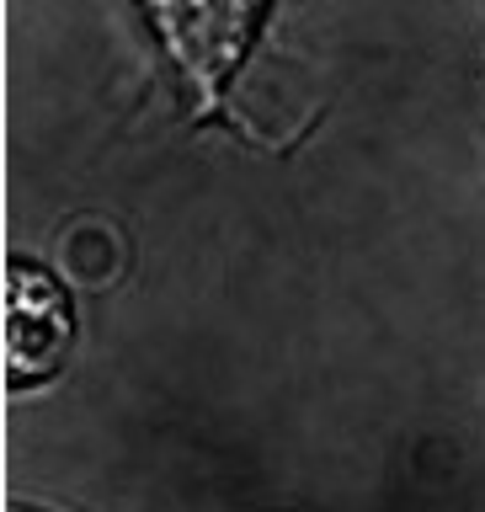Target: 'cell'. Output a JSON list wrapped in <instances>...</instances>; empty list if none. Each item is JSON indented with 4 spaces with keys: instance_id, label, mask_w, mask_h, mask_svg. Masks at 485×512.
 Segmentation results:
<instances>
[{
    "instance_id": "1",
    "label": "cell",
    "mask_w": 485,
    "mask_h": 512,
    "mask_svg": "<svg viewBox=\"0 0 485 512\" xmlns=\"http://www.w3.org/2000/svg\"><path fill=\"white\" fill-rule=\"evenodd\" d=\"M70 336V310H64L59 288L43 272L16 267L11 272V299H6V358L16 374H38L64 352Z\"/></svg>"
}]
</instances>
